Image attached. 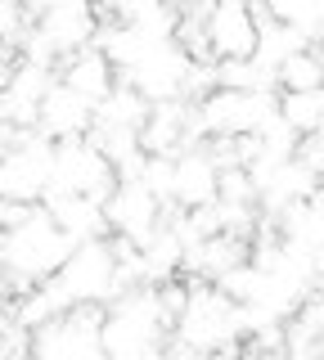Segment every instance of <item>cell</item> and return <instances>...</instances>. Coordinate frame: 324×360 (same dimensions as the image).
<instances>
[{
	"mask_svg": "<svg viewBox=\"0 0 324 360\" xmlns=\"http://www.w3.org/2000/svg\"><path fill=\"white\" fill-rule=\"evenodd\" d=\"M149 108H153V99L144 95L140 86H131L127 77H117V86L95 104V122H99V127H127V131H140L144 117H149Z\"/></svg>",
	"mask_w": 324,
	"mask_h": 360,
	"instance_id": "19",
	"label": "cell"
},
{
	"mask_svg": "<svg viewBox=\"0 0 324 360\" xmlns=\"http://www.w3.org/2000/svg\"><path fill=\"white\" fill-rule=\"evenodd\" d=\"M37 127L46 131L50 140H77V135H91V127H95V104L86 95H77V90L59 77V82L50 86V95L41 99Z\"/></svg>",
	"mask_w": 324,
	"mask_h": 360,
	"instance_id": "14",
	"label": "cell"
},
{
	"mask_svg": "<svg viewBox=\"0 0 324 360\" xmlns=\"http://www.w3.org/2000/svg\"><path fill=\"white\" fill-rule=\"evenodd\" d=\"M216 284L226 288L234 302H252V297H257V288H261V266H257L252 257H248V262H239L234 270H226Z\"/></svg>",
	"mask_w": 324,
	"mask_h": 360,
	"instance_id": "25",
	"label": "cell"
},
{
	"mask_svg": "<svg viewBox=\"0 0 324 360\" xmlns=\"http://www.w3.org/2000/svg\"><path fill=\"white\" fill-rule=\"evenodd\" d=\"M41 202L54 212V221H59L77 243L104 239V234H108V212H104V202H95V198H86V194H46Z\"/></svg>",
	"mask_w": 324,
	"mask_h": 360,
	"instance_id": "18",
	"label": "cell"
},
{
	"mask_svg": "<svg viewBox=\"0 0 324 360\" xmlns=\"http://www.w3.org/2000/svg\"><path fill=\"white\" fill-rule=\"evenodd\" d=\"M104 302H72L54 320L32 329V356L46 360H95L104 356Z\"/></svg>",
	"mask_w": 324,
	"mask_h": 360,
	"instance_id": "4",
	"label": "cell"
},
{
	"mask_svg": "<svg viewBox=\"0 0 324 360\" xmlns=\"http://www.w3.org/2000/svg\"><path fill=\"white\" fill-rule=\"evenodd\" d=\"M248 338V315L243 302H234L221 284L212 279H194L189 284V302L167 333V356H207V352H239Z\"/></svg>",
	"mask_w": 324,
	"mask_h": 360,
	"instance_id": "1",
	"label": "cell"
},
{
	"mask_svg": "<svg viewBox=\"0 0 324 360\" xmlns=\"http://www.w3.org/2000/svg\"><path fill=\"white\" fill-rule=\"evenodd\" d=\"M189 68H194V54H189L176 37H167V41H149V45H144V54L122 77H127L131 86H140L144 95L158 104V99H181L185 95Z\"/></svg>",
	"mask_w": 324,
	"mask_h": 360,
	"instance_id": "9",
	"label": "cell"
},
{
	"mask_svg": "<svg viewBox=\"0 0 324 360\" xmlns=\"http://www.w3.org/2000/svg\"><path fill=\"white\" fill-rule=\"evenodd\" d=\"M279 112H284V122L297 135H311L324 122V86H316V90H284V95H279Z\"/></svg>",
	"mask_w": 324,
	"mask_h": 360,
	"instance_id": "23",
	"label": "cell"
},
{
	"mask_svg": "<svg viewBox=\"0 0 324 360\" xmlns=\"http://www.w3.org/2000/svg\"><path fill=\"white\" fill-rule=\"evenodd\" d=\"M54 172V140L41 127L18 131L14 144L0 149V198L14 202H41Z\"/></svg>",
	"mask_w": 324,
	"mask_h": 360,
	"instance_id": "7",
	"label": "cell"
},
{
	"mask_svg": "<svg viewBox=\"0 0 324 360\" xmlns=\"http://www.w3.org/2000/svg\"><path fill=\"white\" fill-rule=\"evenodd\" d=\"M207 41L216 59H248L257 50V9L252 0H216L207 9Z\"/></svg>",
	"mask_w": 324,
	"mask_h": 360,
	"instance_id": "13",
	"label": "cell"
},
{
	"mask_svg": "<svg viewBox=\"0 0 324 360\" xmlns=\"http://www.w3.org/2000/svg\"><path fill=\"white\" fill-rule=\"evenodd\" d=\"M117 167L91 135L77 140H54V172L46 194H86L95 202H108V194L117 189Z\"/></svg>",
	"mask_w": 324,
	"mask_h": 360,
	"instance_id": "5",
	"label": "cell"
},
{
	"mask_svg": "<svg viewBox=\"0 0 324 360\" xmlns=\"http://www.w3.org/2000/svg\"><path fill=\"white\" fill-rule=\"evenodd\" d=\"M248 239L243 234H230V230H216V234H203L194 248H185V266L194 279H212L216 284L226 270H234L239 262H248Z\"/></svg>",
	"mask_w": 324,
	"mask_h": 360,
	"instance_id": "16",
	"label": "cell"
},
{
	"mask_svg": "<svg viewBox=\"0 0 324 360\" xmlns=\"http://www.w3.org/2000/svg\"><path fill=\"white\" fill-rule=\"evenodd\" d=\"M14 68H18V54H5V59H0V90L9 86V77H14Z\"/></svg>",
	"mask_w": 324,
	"mask_h": 360,
	"instance_id": "28",
	"label": "cell"
},
{
	"mask_svg": "<svg viewBox=\"0 0 324 360\" xmlns=\"http://www.w3.org/2000/svg\"><path fill=\"white\" fill-rule=\"evenodd\" d=\"M5 297H14V284H9V270L0 266V302H5Z\"/></svg>",
	"mask_w": 324,
	"mask_h": 360,
	"instance_id": "29",
	"label": "cell"
},
{
	"mask_svg": "<svg viewBox=\"0 0 324 360\" xmlns=\"http://www.w3.org/2000/svg\"><path fill=\"white\" fill-rule=\"evenodd\" d=\"M72 307V292L63 288V279L59 275H50V279H41V284H32L23 292H14V311L18 315V324H27V329H37V324H46L54 320L59 311H68Z\"/></svg>",
	"mask_w": 324,
	"mask_h": 360,
	"instance_id": "20",
	"label": "cell"
},
{
	"mask_svg": "<svg viewBox=\"0 0 324 360\" xmlns=\"http://www.w3.org/2000/svg\"><path fill=\"white\" fill-rule=\"evenodd\" d=\"M77 248V239L54 221V212L46 202H32V212L23 221H14L0 239V266L9 270L14 292H23L41 279L59 275V266L68 262V252Z\"/></svg>",
	"mask_w": 324,
	"mask_h": 360,
	"instance_id": "2",
	"label": "cell"
},
{
	"mask_svg": "<svg viewBox=\"0 0 324 360\" xmlns=\"http://www.w3.org/2000/svg\"><path fill=\"white\" fill-rule=\"evenodd\" d=\"M279 112V95L275 90H234V86H216L194 104V127L198 135H248L261 131L266 117Z\"/></svg>",
	"mask_w": 324,
	"mask_h": 360,
	"instance_id": "6",
	"label": "cell"
},
{
	"mask_svg": "<svg viewBox=\"0 0 324 360\" xmlns=\"http://www.w3.org/2000/svg\"><path fill=\"white\" fill-rule=\"evenodd\" d=\"M316 14H320V18H324V0H316Z\"/></svg>",
	"mask_w": 324,
	"mask_h": 360,
	"instance_id": "32",
	"label": "cell"
},
{
	"mask_svg": "<svg viewBox=\"0 0 324 360\" xmlns=\"http://www.w3.org/2000/svg\"><path fill=\"white\" fill-rule=\"evenodd\" d=\"M221 198L257 202V180H252L248 167H221Z\"/></svg>",
	"mask_w": 324,
	"mask_h": 360,
	"instance_id": "26",
	"label": "cell"
},
{
	"mask_svg": "<svg viewBox=\"0 0 324 360\" xmlns=\"http://www.w3.org/2000/svg\"><path fill=\"white\" fill-rule=\"evenodd\" d=\"M37 27H41V37L54 45V54L68 59V54L95 45L99 9H95V0H59V5H50V9L37 14Z\"/></svg>",
	"mask_w": 324,
	"mask_h": 360,
	"instance_id": "11",
	"label": "cell"
},
{
	"mask_svg": "<svg viewBox=\"0 0 324 360\" xmlns=\"http://www.w3.org/2000/svg\"><path fill=\"white\" fill-rule=\"evenodd\" d=\"M279 86L284 90H316L324 86V59L311 45H302L297 54H288L284 63H279Z\"/></svg>",
	"mask_w": 324,
	"mask_h": 360,
	"instance_id": "24",
	"label": "cell"
},
{
	"mask_svg": "<svg viewBox=\"0 0 324 360\" xmlns=\"http://www.w3.org/2000/svg\"><path fill=\"white\" fill-rule=\"evenodd\" d=\"M63 288L72 292V302H113L117 297V252L113 239H86L68 252V262L59 266Z\"/></svg>",
	"mask_w": 324,
	"mask_h": 360,
	"instance_id": "8",
	"label": "cell"
},
{
	"mask_svg": "<svg viewBox=\"0 0 324 360\" xmlns=\"http://www.w3.org/2000/svg\"><path fill=\"white\" fill-rule=\"evenodd\" d=\"M194 5H207V9H212V5H216V0H194Z\"/></svg>",
	"mask_w": 324,
	"mask_h": 360,
	"instance_id": "33",
	"label": "cell"
},
{
	"mask_svg": "<svg viewBox=\"0 0 324 360\" xmlns=\"http://www.w3.org/2000/svg\"><path fill=\"white\" fill-rule=\"evenodd\" d=\"M297 162H306L311 172L324 180V135H316V131L302 135V140H297Z\"/></svg>",
	"mask_w": 324,
	"mask_h": 360,
	"instance_id": "27",
	"label": "cell"
},
{
	"mask_svg": "<svg viewBox=\"0 0 324 360\" xmlns=\"http://www.w3.org/2000/svg\"><path fill=\"white\" fill-rule=\"evenodd\" d=\"M140 144L149 153H181L189 144H203V135L194 127V99H158L149 108L140 127Z\"/></svg>",
	"mask_w": 324,
	"mask_h": 360,
	"instance_id": "12",
	"label": "cell"
},
{
	"mask_svg": "<svg viewBox=\"0 0 324 360\" xmlns=\"http://www.w3.org/2000/svg\"><path fill=\"white\" fill-rule=\"evenodd\" d=\"M216 82L234 90H275L279 72L266 68L257 54H248V59H216Z\"/></svg>",
	"mask_w": 324,
	"mask_h": 360,
	"instance_id": "22",
	"label": "cell"
},
{
	"mask_svg": "<svg viewBox=\"0 0 324 360\" xmlns=\"http://www.w3.org/2000/svg\"><path fill=\"white\" fill-rule=\"evenodd\" d=\"M176 329L158 284L127 288L108 302L104 315V356L113 360H140V356H162L167 333Z\"/></svg>",
	"mask_w": 324,
	"mask_h": 360,
	"instance_id": "3",
	"label": "cell"
},
{
	"mask_svg": "<svg viewBox=\"0 0 324 360\" xmlns=\"http://www.w3.org/2000/svg\"><path fill=\"white\" fill-rule=\"evenodd\" d=\"M104 212H108V230L122 234V239H131V243H149L153 234H158L162 217H167L162 198L153 194L144 180H117V189L108 194Z\"/></svg>",
	"mask_w": 324,
	"mask_h": 360,
	"instance_id": "10",
	"label": "cell"
},
{
	"mask_svg": "<svg viewBox=\"0 0 324 360\" xmlns=\"http://www.w3.org/2000/svg\"><path fill=\"white\" fill-rule=\"evenodd\" d=\"M5 54H18V50L9 45V37H5V32H0V59H5Z\"/></svg>",
	"mask_w": 324,
	"mask_h": 360,
	"instance_id": "30",
	"label": "cell"
},
{
	"mask_svg": "<svg viewBox=\"0 0 324 360\" xmlns=\"http://www.w3.org/2000/svg\"><path fill=\"white\" fill-rule=\"evenodd\" d=\"M95 45L113 59V68L117 72H127L131 63L144 54V45H149V37H144L140 27H131V22H122V18H113V22H99V32H95Z\"/></svg>",
	"mask_w": 324,
	"mask_h": 360,
	"instance_id": "21",
	"label": "cell"
},
{
	"mask_svg": "<svg viewBox=\"0 0 324 360\" xmlns=\"http://www.w3.org/2000/svg\"><path fill=\"white\" fill-rule=\"evenodd\" d=\"M311 50H316L320 59H324V32H320V37H316V45H311Z\"/></svg>",
	"mask_w": 324,
	"mask_h": 360,
	"instance_id": "31",
	"label": "cell"
},
{
	"mask_svg": "<svg viewBox=\"0 0 324 360\" xmlns=\"http://www.w3.org/2000/svg\"><path fill=\"white\" fill-rule=\"evenodd\" d=\"M221 198V162L207 144H189L176 153V202L181 207H203Z\"/></svg>",
	"mask_w": 324,
	"mask_h": 360,
	"instance_id": "15",
	"label": "cell"
},
{
	"mask_svg": "<svg viewBox=\"0 0 324 360\" xmlns=\"http://www.w3.org/2000/svg\"><path fill=\"white\" fill-rule=\"evenodd\" d=\"M63 82H68L77 95H86L91 104H99V99L108 95V90L117 86V68H113V59H108L99 45H86V50H77V54H68V63H63Z\"/></svg>",
	"mask_w": 324,
	"mask_h": 360,
	"instance_id": "17",
	"label": "cell"
}]
</instances>
